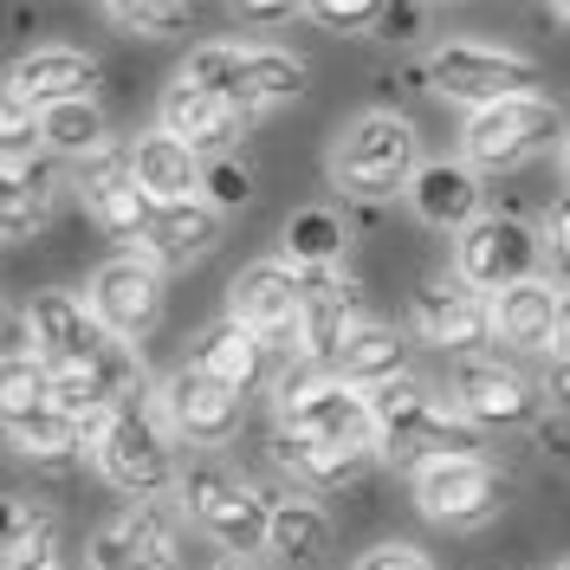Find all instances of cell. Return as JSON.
<instances>
[{
    "instance_id": "cell-1",
    "label": "cell",
    "mask_w": 570,
    "mask_h": 570,
    "mask_svg": "<svg viewBox=\"0 0 570 570\" xmlns=\"http://www.w3.org/2000/svg\"><path fill=\"white\" fill-rule=\"evenodd\" d=\"M376 402V428H383V454L390 461H448V454H480L487 428L466 415L461 402L434 395L415 376H395L383 390H370Z\"/></svg>"
},
{
    "instance_id": "cell-2",
    "label": "cell",
    "mask_w": 570,
    "mask_h": 570,
    "mask_svg": "<svg viewBox=\"0 0 570 570\" xmlns=\"http://www.w3.org/2000/svg\"><path fill=\"white\" fill-rule=\"evenodd\" d=\"M91 454H98V473L130 499H163L169 487H181L163 415L149 409V395H130V402L110 409L98 434H91Z\"/></svg>"
},
{
    "instance_id": "cell-3",
    "label": "cell",
    "mask_w": 570,
    "mask_h": 570,
    "mask_svg": "<svg viewBox=\"0 0 570 570\" xmlns=\"http://www.w3.org/2000/svg\"><path fill=\"white\" fill-rule=\"evenodd\" d=\"M422 176V137L409 117L395 110H370L356 117L351 130H337V149H331V181L344 195H363V202H383L395 188Z\"/></svg>"
},
{
    "instance_id": "cell-4",
    "label": "cell",
    "mask_w": 570,
    "mask_h": 570,
    "mask_svg": "<svg viewBox=\"0 0 570 570\" xmlns=\"http://www.w3.org/2000/svg\"><path fill=\"white\" fill-rule=\"evenodd\" d=\"M279 428L312 434V441H331V448H351V454L383 448V428H376L370 390H351L344 376H331V370H318V363L292 370V376L279 383Z\"/></svg>"
},
{
    "instance_id": "cell-5",
    "label": "cell",
    "mask_w": 570,
    "mask_h": 570,
    "mask_svg": "<svg viewBox=\"0 0 570 570\" xmlns=\"http://www.w3.org/2000/svg\"><path fill=\"white\" fill-rule=\"evenodd\" d=\"M181 78L214 91V98H227V105H240L247 117L253 110H273V105H292L305 91V66L292 52H279V46H227V39L195 46Z\"/></svg>"
},
{
    "instance_id": "cell-6",
    "label": "cell",
    "mask_w": 570,
    "mask_h": 570,
    "mask_svg": "<svg viewBox=\"0 0 570 570\" xmlns=\"http://www.w3.org/2000/svg\"><path fill=\"white\" fill-rule=\"evenodd\" d=\"M181 499H188V512H195V525L220 544V551H234V558H259V551H273V499H259L247 480H234L227 466H188L181 473Z\"/></svg>"
},
{
    "instance_id": "cell-7",
    "label": "cell",
    "mask_w": 570,
    "mask_h": 570,
    "mask_svg": "<svg viewBox=\"0 0 570 570\" xmlns=\"http://www.w3.org/2000/svg\"><path fill=\"white\" fill-rule=\"evenodd\" d=\"M428 78L441 98H454L466 110H493L512 105V98H538V66L519 59V52H499V46H473V39H454L428 59Z\"/></svg>"
},
{
    "instance_id": "cell-8",
    "label": "cell",
    "mask_w": 570,
    "mask_h": 570,
    "mask_svg": "<svg viewBox=\"0 0 570 570\" xmlns=\"http://www.w3.org/2000/svg\"><path fill=\"white\" fill-rule=\"evenodd\" d=\"M551 137H570L564 110L551 105V98H512V105L473 110L461 130V149L473 169H519L525 156L551 149Z\"/></svg>"
},
{
    "instance_id": "cell-9",
    "label": "cell",
    "mask_w": 570,
    "mask_h": 570,
    "mask_svg": "<svg viewBox=\"0 0 570 570\" xmlns=\"http://www.w3.org/2000/svg\"><path fill=\"white\" fill-rule=\"evenodd\" d=\"M71 169H78L85 208H91V220H98L105 234H117V240H142V234H149V220H156L163 202L137 181V149L105 142V149H91V156L71 163Z\"/></svg>"
},
{
    "instance_id": "cell-10",
    "label": "cell",
    "mask_w": 570,
    "mask_h": 570,
    "mask_svg": "<svg viewBox=\"0 0 570 570\" xmlns=\"http://www.w3.org/2000/svg\"><path fill=\"white\" fill-rule=\"evenodd\" d=\"M227 318H240L247 331H259L266 344H279V351H305V285H298V266H279V259H266V266H247L234 292H227Z\"/></svg>"
},
{
    "instance_id": "cell-11",
    "label": "cell",
    "mask_w": 570,
    "mask_h": 570,
    "mask_svg": "<svg viewBox=\"0 0 570 570\" xmlns=\"http://www.w3.org/2000/svg\"><path fill=\"white\" fill-rule=\"evenodd\" d=\"M163 415H169V428L188 448H227L240 434V422H247V395L227 390L220 376H208L202 363H188V370H176L163 383Z\"/></svg>"
},
{
    "instance_id": "cell-12",
    "label": "cell",
    "mask_w": 570,
    "mask_h": 570,
    "mask_svg": "<svg viewBox=\"0 0 570 570\" xmlns=\"http://www.w3.org/2000/svg\"><path fill=\"white\" fill-rule=\"evenodd\" d=\"M415 505L434 525H480L499 512V480L480 454H448V461L415 466Z\"/></svg>"
},
{
    "instance_id": "cell-13",
    "label": "cell",
    "mask_w": 570,
    "mask_h": 570,
    "mask_svg": "<svg viewBox=\"0 0 570 570\" xmlns=\"http://www.w3.org/2000/svg\"><path fill=\"white\" fill-rule=\"evenodd\" d=\"M91 318L105 324V337H124V344H137L149 324L163 318V273H156V259H137V253H124V259H110L98 266V279H91Z\"/></svg>"
},
{
    "instance_id": "cell-14",
    "label": "cell",
    "mask_w": 570,
    "mask_h": 570,
    "mask_svg": "<svg viewBox=\"0 0 570 570\" xmlns=\"http://www.w3.org/2000/svg\"><path fill=\"white\" fill-rule=\"evenodd\" d=\"M454 266H461V279L473 285V292H505V285L532 279L538 240L512 220V214H480L461 234V247H454Z\"/></svg>"
},
{
    "instance_id": "cell-15",
    "label": "cell",
    "mask_w": 570,
    "mask_h": 570,
    "mask_svg": "<svg viewBox=\"0 0 570 570\" xmlns=\"http://www.w3.org/2000/svg\"><path fill=\"white\" fill-rule=\"evenodd\" d=\"M409 318L422 331V344H441V351H473L493 337V305L473 292L466 279H428L409 305Z\"/></svg>"
},
{
    "instance_id": "cell-16",
    "label": "cell",
    "mask_w": 570,
    "mask_h": 570,
    "mask_svg": "<svg viewBox=\"0 0 570 570\" xmlns=\"http://www.w3.org/2000/svg\"><path fill=\"white\" fill-rule=\"evenodd\" d=\"M27 331H33V351L52 370H78L105 351V324L91 318V305H78L71 292H39L27 305Z\"/></svg>"
},
{
    "instance_id": "cell-17",
    "label": "cell",
    "mask_w": 570,
    "mask_h": 570,
    "mask_svg": "<svg viewBox=\"0 0 570 570\" xmlns=\"http://www.w3.org/2000/svg\"><path fill=\"white\" fill-rule=\"evenodd\" d=\"M454 402L480 428H525L538 422V390L519 376V370H499L487 356H466L454 370Z\"/></svg>"
},
{
    "instance_id": "cell-18",
    "label": "cell",
    "mask_w": 570,
    "mask_h": 570,
    "mask_svg": "<svg viewBox=\"0 0 570 570\" xmlns=\"http://www.w3.org/2000/svg\"><path fill=\"white\" fill-rule=\"evenodd\" d=\"M91 570H176V519L163 505L124 512L110 532L91 538Z\"/></svg>"
},
{
    "instance_id": "cell-19",
    "label": "cell",
    "mask_w": 570,
    "mask_h": 570,
    "mask_svg": "<svg viewBox=\"0 0 570 570\" xmlns=\"http://www.w3.org/2000/svg\"><path fill=\"white\" fill-rule=\"evenodd\" d=\"M240 124H247V110L227 105V98H214V91H202V85H188V78H176V85L163 91V130L181 137L195 156H220L227 142L240 137Z\"/></svg>"
},
{
    "instance_id": "cell-20",
    "label": "cell",
    "mask_w": 570,
    "mask_h": 570,
    "mask_svg": "<svg viewBox=\"0 0 570 570\" xmlns=\"http://www.w3.org/2000/svg\"><path fill=\"white\" fill-rule=\"evenodd\" d=\"M91 85H98V66L85 59V52H71V46H39L27 52L20 66H13V98H27L33 110H52V105H78V98H91Z\"/></svg>"
},
{
    "instance_id": "cell-21",
    "label": "cell",
    "mask_w": 570,
    "mask_h": 570,
    "mask_svg": "<svg viewBox=\"0 0 570 570\" xmlns=\"http://www.w3.org/2000/svg\"><path fill=\"white\" fill-rule=\"evenodd\" d=\"M409 202L428 227L466 234L480 220V176H473V163H422V176L409 181Z\"/></svg>"
},
{
    "instance_id": "cell-22",
    "label": "cell",
    "mask_w": 570,
    "mask_h": 570,
    "mask_svg": "<svg viewBox=\"0 0 570 570\" xmlns=\"http://www.w3.org/2000/svg\"><path fill=\"white\" fill-rule=\"evenodd\" d=\"M558 305H564V292L544 279H519L493 292V331L499 344H512V351H551V337H558Z\"/></svg>"
},
{
    "instance_id": "cell-23",
    "label": "cell",
    "mask_w": 570,
    "mask_h": 570,
    "mask_svg": "<svg viewBox=\"0 0 570 570\" xmlns=\"http://www.w3.org/2000/svg\"><path fill=\"white\" fill-rule=\"evenodd\" d=\"M220 240V208L202 202V195H188V202H163L156 220H149V234H142V247L156 266H188V259H202V253Z\"/></svg>"
},
{
    "instance_id": "cell-24",
    "label": "cell",
    "mask_w": 570,
    "mask_h": 570,
    "mask_svg": "<svg viewBox=\"0 0 570 570\" xmlns=\"http://www.w3.org/2000/svg\"><path fill=\"white\" fill-rule=\"evenodd\" d=\"M266 351H273V344H266L259 331H247L240 318H220V324L208 331V337H202L195 363H202L208 376H220L227 390H240V395H247L253 383L266 376Z\"/></svg>"
},
{
    "instance_id": "cell-25",
    "label": "cell",
    "mask_w": 570,
    "mask_h": 570,
    "mask_svg": "<svg viewBox=\"0 0 570 570\" xmlns=\"http://www.w3.org/2000/svg\"><path fill=\"white\" fill-rule=\"evenodd\" d=\"M202 169H208V163H202L181 137H169V130H156V137L137 142V181L156 202H188V195L202 188Z\"/></svg>"
},
{
    "instance_id": "cell-26",
    "label": "cell",
    "mask_w": 570,
    "mask_h": 570,
    "mask_svg": "<svg viewBox=\"0 0 570 570\" xmlns=\"http://www.w3.org/2000/svg\"><path fill=\"white\" fill-rule=\"evenodd\" d=\"M331 376H344L351 390H383V383H395V376H402V344H395V331L376 324V318H363L351 337H344Z\"/></svg>"
},
{
    "instance_id": "cell-27",
    "label": "cell",
    "mask_w": 570,
    "mask_h": 570,
    "mask_svg": "<svg viewBox=\"0 0 570 570\" xmlns=\"http://www.w3.org/2000/svg\"><path fill=\"white\" fill-rule=\"evenodd\" d=\"M273 461L298 480V487H312V493H331V487H344V480H356V466H363V454H351V448H331V441H312V434H292V428H279V441H273Z\"/></svg>"
},
{
    "instance_id": "cell-28",
    "label": "cell",
    "mask_w": 570,
    "mask_h": 570,
    "mask_svg": "<svg viewBox=\"0 0 570 570\" xmlns=\"http://www.w3.org/2000/svg\"><path fill=\"white\" fill-rule=\"evenodd\" d=\"M331 551V519H324L312 499H273V558L292 570L324 564Z\"/></svg>"
},
{
    "instance_id": "cell-29",
    "label": "cell",
    "mask_w": 570,
    "mask_h": 570,
    "mask_svg": "<svg viewBox=\"0 0 570 570\" xmlns=\"http://www.w3.org/2000/svg\"><path fill=\"white\" fill-rule=\"evenodd\" d=\"M7 434H13V448H20V454H33V461H66V454H78V448L91 441V428L71 422L59 402H39V409L7 415Z\"/></svg>"
},
{
    "instance_id": "cell-30",
    "label": "cell",
    "mask_w": 570,
    "mask_h": 570,
    "mask_svg": "<svg viewBox=\"0 0 570 570\" xmlns=\"http://www.w3.org/2000/svg\"><path fill=\"white\" fill-rule=\"evenodd\" d=\"M344 220L331 208H298L292 220H285V266H298V273H318V266H337L344 259Z\"/></svg>"
},
{
    "instance_id": "cell-31",
    "label": "cell",
    "mask_w": 570,
    "mask_h": 570,
    "mask_svg": "<svg viewBox=\"0 0 570 570\" xmlns=\"http://www.w3.org/2000/svg\"><path fill=\"white\" fill-rule=\"evenodd\" d=\"M39 137L52 156H66V163H85L91 149H105V110L91 105V98H78V105H52L39 110Z\"/></svg>"
},
{
    "instance_id": "cell-32",
    "label": "cell",
    "mask_w": 570,
    "mask_h": 570,
    "mask_svg": "<svg viewBox=\"0 0 570 570\" xmlns=\"http://www.w3.org/2000/svg\"><path fill=\"white\" fill-rule=\"evenodd\" d=\"M110 13H117L130 33H149V39L188 33V0H110Z\"/></svg>"
},
{
    "instance_id": "cell-33",
    "label": "cell",
    "mask_w": 570,
    "mask_h": 570,
    "mask_svg": "<svg viewBox=\"0 0 570 570\" xmlns=\"http://www.w3.org/2000/svg\"><path fill=\"white\" fill-rule=\"evenodd\" d=\"M52 551V512H39L33 499H7V558Z\"/></svg>"
},
{
    "instance_id": "cell-34",
    "label": "cell",
    "mask_w": 570,
    "mask_h": 570,
    "mask_svg": "<svg viewBox=\"0 0 570 570\" xmlns=\"http://www.w3.org/2000/svg\"><path fill=\"white\" fill-rule=\"evenodd\" d=\"M7 195V240H33V227L46 220V188H39V176H27V181H7L0 188Z\"/></svg>"
},
{
    "instance_id": "cell-35",
    "label": "cell",
    "mask_w": 570,
    "mask_h": 570,
    "mask_svg": "<svg viewBox=\"0 0 570 570\" xmlns=\"http://www.w3.org/2000/svg\"><path fill=\"white\" fill-rule=\"evenodd\" d=\"M390 0H312V20L331 33H363V27H383Z\"/></svg>"
},
{
    "instance_id": "cell-36",
    "label": "cell",
    "mask_w": 570,
    "mask_h": 570,
    "mask_svg": "<svg viewBox=\"0 0 570 570\" xmlns=\"http://www.w3.org/2000/svg\"><path fill=\"white\" fill-rule=\"evenodd\" d=\"M253 195V176L247 163H234V156H220V163H208L202 169V202H214V208H240Z\"/></svg>"
},
{
    "instance_id": "cell-37",
    "label": "cell",
    "mask_w": 570,
    "mask_h": 570,
    "mask_svg": "<svg viewBox=\"0 0 570 570\" xmlns=\"http://www.w3.org/2000/svg\"><path fill=\"white\" fill-rule=\"evenodd\" d=\"M247 27H285L292 13H312V0H227Z\"/></svg>"
},
{
    "instance_id": "cell-38",
    "label": "cell",
    "mask_w": 570,
    "mask_h": 570,
    "mask_svg": "<svg viewBox=\"0 0 570 570\" xmlns=\"http://www.w3.org/2000/svg\"><path fill=\"white\" fill-rule=\"evenodd\" d=\"M356 570H434V564H428L415 544H376V551L356 558Z\"/></svg>"
},
{
    "instance_id": "cell-39",
    "label": "cell",
    "mask_w": 570,
    "mask_h": 570,
    "mask_svg": "<svg viewBox=\"0 0 570 570\" xmlns=\"http://www.w3.org/2000/svg\"><path fill=\"white\" fill-rule=\"evenodd\" d=\"M415 27H422V13H415V7H402V0H390V13H383V27H376V33H383V39H415Z\"/></svg>"
},
{
    "instance_id": "cell-40",
    "label": "cell",
    "mask_w": 570,
    "mask_h": 570,
    "mask_svg": "<svg viewBox=\"0 0 570 570\" xmlns=\"http://www.w3.org/2000/svg\"><path fill=\"white\" fill-rule=\"evenodd\" d=\"M551 253H558V259H570V195H558V202H551Z\"/></svg>"
},
{
    "instance_id": "cell-41",
    "label": "cell",
    "mask_w": 570,
    "mask_h": 570,
    "mask_svg": "<svg viewBox=\"0 0 570 570\" xmlns=\"http://www.w3.org/2000/svg\"><path fill=\"white\" fill-rule=\"evenodd\" d=\"M551 356L570 363V292H564V305H558V337H551Z\"/></svg>"
},
{
    "instance_id": "cell-42",
    "label": "cell",
    "mask_w": 570,
    "mask_h": 570,
    "mask_svg": "<svg viewBox=\"0 0 570 570\" xmlns=\"http://www.w3.org/2000/svg\"><path fill=\"white\" fill-rule=\"evenodd\" d=\"M538 441H544L551 454H570V422H538Z\"/></svg>"
},
{
    "instance_id": "cell-43",
    "label": "cell",
    "mask_w": 570,
    "mask_h": 570,
    "mask_svg": "<svg viewBox=\"0 0 570 570\" xmlns=\"http://www.w3.org/2000/svg\"><path fill=\"white\" fill-rule=\"evenodd\" d=\"M551 402L570 415V363H551Z\"/></svg>"
},
{
    "instance_id": "cell-44",
    "label": "cell",
    "mask_w": 570,
    "mask_h": 570,
    "mask_svg": "<svg viewBox=\"0 0 570 570\" xmlns=\"http://www.w3.org/2000/svg\"><path fill=\"white\" fill-rule=\"evenodd\" d=\"M7 570H59L52 551H27V558H7Z\"/></svg>"
},
{
    "instance_id": "cell-45",
    "label": "cell",
    "mask_w": 570,
    "mask_h": 570,
    "mask_svg": "<svg viewBox=\"0 0 570 570\" xmlns=\"http://www.w3.org/2000/svg\"><path fill=\"white\" fill-rule=\"evenodd\" d=\"M214 570H253V564H247V558H220Z\"/></svg>"
},
{
    "instance_id": "cell-46",
    "label": "cell",
    "mask_w": 570,
    "mask_h": 570,
    "mask_svg": "<svg viewBox=\"0 0 570 570\" xmlns=\"http://www.w3.org/2000/svg\"><path fill=\"white\" fill-rule=\"evenodd\" d=\"M564 176H570V137H564Z\"/></svg>"
},
{
    "instance_id": "cell-47",
    "label": "cell",
    "mask_w": 570,
    "mask_h": 570,
    "mask_svg": "<svg viewBox=\"0 0 570 570\" xmlns=\"http://www.w3.org/2000/svg\"><path fill=\"white\" fill-rule=\"evenodd\" d=\"M558 13H564V20H570V0H558Z\"/></svg>"
},
{
    "instance_id": "cell-48",
    "label": "cell",
    "mask_w": 570,
    "mask_h": 570,
    "mask_svg": "<svg viewBox=\"0 0 570 570\" xmlns=\"http://www.w3.org/2000/svg\"><path fill=\"white\" fill-rule=\"evenodd\" d=\"M564 570H570V564H564Z\"/></svg>"
}]
</instances>
